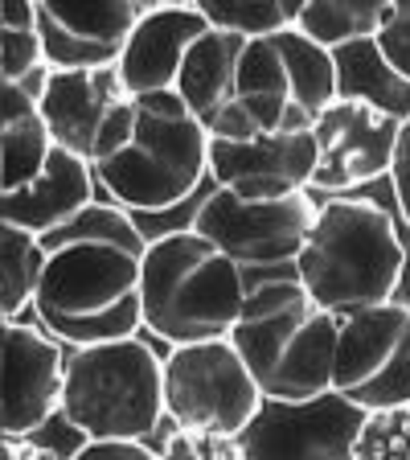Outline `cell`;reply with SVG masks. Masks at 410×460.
Returning a JSON list of instances; mask_svg holds the SVG:
<instances>
[{
    "label": "cell",
    "mask_w": 410,
    "mask_h": 460,
    "mask_svg": "<svg viewBox=\"0 0 410 460\" xmlns=\"http://www.w3.org/2000/svg\"><path fill=\"white\" fill-rule=\"evenodd\" d=\"M54 156V136L46 128V115L38 107V95L25 86L0 91V193H17L33 185L46 172Z\"/></svg>",
    "instance_id": "d6986e66"
},
{
    "label": "cell",
    "mask_w": 410,
    "mask_h": 460,
    "mask_svg": "<svg viewBox=\"0 0 410 460\" xmlns=\"http://www.w3.org/2000/svg\"><path fill=\"white\" fill-rule=\"evenodd\" d=\"M316 136L284 132L258 140H210L214 190L239 201H284L312 190Z\"/></svg>",
    "instance_id": "9a60e30c"
},
{
    "label": "cell",
    "mask_w": 410,
    "mask_h": 460,
    "mask_svg": "<svg viewBox=\"0 0 410 460\" xmlns=\"http://www.w3.org/2000/svg\"><path fill=\"white\" fill-rule=\"evenodd\" d=\"M46 75L49 62L38 29V4L33 0H4L0 4V78H4V86H25L38 95Z\"/></svg>",
    "instance_id": "44dd1931"
},
{
    "label": "cell",
    "mask_w": 410,
    "mask_h": 460,
    "mask_svg": "<svg viewBox=\"0 0 410 460\" xmlns=\"http://www.w3.org/2000/svg\"><path fill=\"white\" fill-rule=\"evenodd\" d=\"M247 38L205 29L193 49L185 54L177 95L189 103L197 124L210 132V140H247V128L239 119V58Z\"/></svg>",
    "instance_id": "e0dca14e"
},
{
    "label": "cell",
    "mask_w": 410,
    "mask_h": 460,
    "mask_svg": "<svg viewBox=\"0 0 410 460\" xmlns=\"http://www.w3.org/2000/svg\"><path fill=\"white\" fill-rule=\"evenodd\" d=\"M70 460H161L148 444L135 440H86Z\"/></svg>",
    "instance_id": "83f0119b"
},
{
    "label": "cell",
    "mask_w": 410,
    "mask_h": 460,
    "mask_svg": "<svg viewBox=\"0 0 410 460\" xmlns=\"http://www.w3.org/2000/svg\"><path fill=\"white\" fill-rule=\"evenodd\" d=\"M267 394L258 391L239 345L201 341L177 345L164 358V411L185 431H210L239 440L263 415Z\"/></svg>",
    "instance_id": "ba28073f"
},
{
    "label": "cell",
    "mask_w": 410,
    "mask_h": 460,
    "mask_svg": "<svg viewBox=\"0 0 410 460\" xmlns=\"http://www.w3.org/2000/svg\"><path fill=\"white\" fill-rule=\"evenodd\" d=\"M402 119L373 103L370 95H341L325 107V115L312 124L316 136V172L312 193L345 198L390 177L394 153H398Z\"/></svg>",
    "instance_id": "8fae6325"
},
{
    "label": "cell",
    "mask_w": 410,
    "mask_h": 460,
    "mask_svg": "<svg viewBox=\"0 0 410 460\" xmlns=\"http://www.w3.org/2000/svg\"><path fill=\"white\" fill-rule=\"evenodd\" d=\"M300 4L304 0H197L201 17L222 33H239V38H275L296 29Z\"/></svg>",
    "instance_id": "603a6c76"
},
{
    "label": "cell",
    "mask_w": 410,
    "mask_h": 460,
    "mask_svg": "<svg viewBox=\"0 0 410 460\" xmlns=\"http://www.w3.org/2000/svg\"><path fill=\"white\" fill-rule=\"evenodd\" d=\"M49 70L119 66L148 0H33Z\"/></svg>",
    "instance_id": "5bb4252c"
},
{
    "label": "cell",
    "mask_w": 410,
    "mask_h": 460,
    "mask_svg": "<svg viewBox=\"0 0 410 460\" xmlns=\"http://www.w3.org/2000/svg\"><path fill=\"white\" fill-rule=\"evenodd\" d=\"M135 95H127L119 66L107 70H49L41 78L38 107L54 136V148H66L95 169L111 153L127 119Z\"/></svg>",
    "instance_id": "7c38bea8"
},
{
    "label": "cell",
    "mask_w": 410,
    "mask_h": 460,
    "mask_svg": "<svg viewBox=\"0 0 410 460\" xmlns=\"http://www.w3.org/2000/svg\"><path fill=\"white\" fill-rule=\"evenodd\" d=\"M62 420L86 440L144 444L169 420L164 411V358L140 337L83 345L66 354Z\"/></svg>",
    "instance_id": "8992f818"
},
{
    "label": "cell",
    "mask_w": 410,
    "mask_h": 460,
    "mask_svg": "<svg viewBox=\"0 0 410 460\" xmlns=\"http://www.w3.org/2000/svg\"><path fill=\"white\" fill-rule=\"evenodd\" d=\"M390 190H394V201H398L402 222L410 226V115H402L398 153H394V169H390Z\"/></svg>",
    "instance_id": "4316f807"
},
{
    "label": "cell",
    "mask_w": 410,
    "mask_h": 460,
    "mask_svg": "<svg viewBox=\"0 0 410 460\" xmlns=\"http://www.w3.org/2000/svg\"><path fill=\"white\" fill-rule=\"evenodd\" d=\"M336 321L316 305L296 271L250 276V296L230 341L239 345L267 402L308 407L333 394Z\"/></svg>",
    "instance_id": "7a4b0ae2"
},
{
    "label": "cell",
    "mask_w": 410,
    "mask_h": 460,
    "mask_svg": "<svg viewBox=\"0 0 410 460\" xmlns=\"http://www.w3.org/2000/svg\"><path fill=\"white\" fill-rule=\"evenodd\" d=\"M345 460H410V402L362 415Z\"/></svg>",
    "instance_id": "cb8c5ba5"
},
{
    "label": "cell",
    "mask_w": 410,
    "mask_h": 460,
    "mask_svg": "<svg viewBox=\"0 0 410 460\" xmlns=\"http://www.w3.org/2000/svg\"><path fill=\"white\" fill-rule=\"evenodd\" d=\"M161 460H247L239 440L230 436H210V431H169L161 448Z\"/></svg>",
    "instance_id": "d4e9b609"
},
{
    "label": "cell",
    "mask_w": 410,
    "mask_h": 460,
    "mask_svg": "<svg viewBox=\"0 0 410 460\" xmlns=\"http://www.w3.org/2000/svg\"><path fill=\"white\" fill-rule=\"evenodd\" d=\"M250 276L197 230H164L144 259V329L169 349L226 341L242 321Z\"/></svg>",
    "instance_id": "277c9868"
},
{
    "label": "cell",
    "mask_w": 410,
    "mask_h": 460,
    "mask_svg": "<svg viewBox=\"0 0 410 460\" xmlns=\"http://www.w3.org/2000/svg\"><path fill=\"white\" fill-rule=\"evenodd\" d=\"M394 21L390 0H304L296 29L308 41L333 54L336 46L378 41L382 29Z\"/></svg>",
    "instance_id": "ffe728a7"
},
{
    "label": "cell",
    "mask_w": 410,
    "mask_h": 460,
    "mask_svg": "<svg viewBox=\"0 0 410 460\" xmlns=\"http://www.w3.org/2000/svg\"><path fill=\"white\" fill-rule=\"evenodd\" d=\"M148 234L115 201H95L83 218L46 239V276L33 300L38 325L62 345L124 341L144 329Z\"/></svg>",
    "instance_id": "6da1fadb"
},
{
    "label": "cell",
    "mask_w": 410,
    "mask_h": 460,
    "mask_svg": "<svg viewBox=\"0 0 410 460\" xmlns=\"http://www.w3.org/2000/svg\"><path fill=\"white\" fill-rule=\"evenodd\" d=\"M316 214H320V198L312 190L284 201H239L214 190L197 206L189 230H197L226 259H234L247 276H271V271H296Z\"/></svg>",
    "instance_id": "9c48e42d"
},
{
    "label": "cell",
    "mask_w": 410,
    "mask_h": 460,
    "mask_svg": "<svg viewBox=\"0 0 410 460\" xmlns=\"http://www.w3.org/2000/svg\"><path fill=\"white\" fill-rule=\"evenodd\" d=\"M333 394L362 415L410 402V305L386 300L336 329Z\"/></svg>",
    "instance_id": "30bf717a"
},
{
    "label": "cell",
    "mask_w": 410,
    "mask_h": 460,
    "mask_svg": "<svg viewBox=\"0 0 410 460\" xmlns=\"http://www.w3.org/2000/svg\"><path fill=\"white\" fill-rule=\"evenodd\" d=\"M333 99H341V66L300 29L242 46L239 119L247 128V140L312 132V124Z\"/></svg>",
    "instance_id": "52a82bcc"
},
{
    "label": "cell",
    "mask_w": 410,
    "mask_h": 460,
    "mask_svg": "<svg viewBox=\"0 0 410 460\" xmlns=\"http://www.w3.org/2000/svg\"><path fill=\"white\" fill-rule=\"evenodd\" d=\"M95 169L78 161L66 148H54L46 172L17 193H0V222L21 226L38 239H49L54 230L70 226L95 206Z\"/></svg>",
    "instance_id": "ac0fdd59"
},
{
    "label": "cell",
    "mask_w": 410,
    "mask_h": 460,
    "mask_svg": "<svg viewBox=\"0 0 410 460\" xmlns=\"http://www.w3.org/2000/svg\"><path fill=\"white\" fill-rule=\"evenodd\" d=\"M205 29H210V21L201 17L197 0L193 4H148L124 58H119V78H124L127 95L140 99L177 91L185 54Z\"/></svg>",
    "instance_id": "2e32d148"
},
{
    "label": "cell",
    "mask_w": 410,
    "mask_h": 460,
    "mask_svg": "<svg viewBox=\"0 0 410 460\" xmlns=\"http://www.w3.org/2000/svg\"><path fill=\"white\" fill-rule=\"evenodd\" d=\"M0 308L4 321H21L25 308H33L46 276V239L29 234L21 226L0 222Z\"/></svg>",
    "instance_id": "7402d4cb"
},
{
    "label": "cell",
    "mask_w": 410,
    "mask_h": 460,
    "mask_svg": "<svg viewBox=\"0 0 410 460\" xmlns=\"http://www.w3.org/2000/svg\"><path fill=\"white\" fill-rule=\"evenodd\" d=\"M406 271V247L394 214L373 198H325L296 259V279L336 321L394 300Z\"/></svg>",
    "instance_id": "3957f363"
},
{
    "label": "cell",
    "mask_w": 410,
    "mask_h": 460,
    "mask_svg": "<svg viewBox=\"0 0 410 460\" xmlns=\"http://www.w3.org/2000/svg\"><path fill=\"white\" fill-rule=\"evenodd\" d=\"M4 349V411L0 436L29 440L62 411V386H66V349L49 329L29 321H4L0 329Z\"/></svg>",
    "instance_id": "4fadbf2b"
},
{
    "label": "cell",
    "mask_w": 410,
    "mask_h": 460,
    "mask_svg": "<svg viewBox=\"0 0 410 460\" xmlns=\"http://www.w3.org/2000/svg\"><path fill=\"white\" fill-rule=\"evenodd\" d=\"M210 177V132L177 91L140 95L124 136L95 164V181L127 214H161L189 201Z\"/></svg>",
    "instance_id": "5b68a950"
},
{
    "label": "cell",
    "mask_w": 410,
    "mask_h": 460,
    "mask_svg": "<svg viewBox=\"0 0 410 460\" xmlns=\"http://www.w3.org/2000/svg\"><path fill=\"white\" fill-rule=\"evenodd\" d=\"M0 460H62L54 448H41L33 440H4L0 444Z\"/></svg>",
    "instance_id": "f1b7e54d"
},
{
    "label": "cell",
    "mask_w": 410,
    "mask_h": 460,
    "mask_svg": "<svg viewBox=\"0 0 410 460\" xmlns=\"http://www.w3.org/2000/svg\"><path fill=\"white\" fill-rule=\"evenodd\" d=\"M382 66L390 70L394 78L410 83V0H398L394 4V21L382 29V38L373 41Z\"/></svg>",
    "instance_id": "484cf974"
}]
</instances>
